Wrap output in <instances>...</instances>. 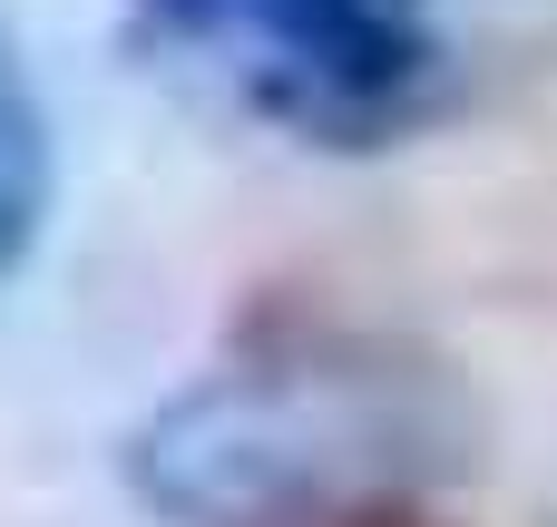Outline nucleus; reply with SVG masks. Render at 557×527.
I'll return each mask as SVG.
<instances>
[{"label": "nucleus", "mask_w": 557, "mask_h": 527, "mask_svg": "<svg viewBox=\"0 0 557 527\" xmlns=\"http://www.w3.org/2000/svg\"><path fill=\"white\" fill-rule=\"evenodd\" d=\"M127 49L206 117L313 156H382L450 108L421 0H127Z\"/></svg>", "instance_id": "1"}, {"label": "nucleus", "mask_w": 557, "mask_h": 527, "mask_svg": "<svg viewBox=\"0 0 557 527\" xmlns=\"http://www.w3.org/2000/svg\"><path fill=\"white\" fill-rule=\"evenodd\" d=\"M421 440L431 430L382 372L284 352L176 391L137 430V489L176 527H313L333 499H372V479Z\"/></svg>", "instance_id": "2"}, {"label": "nucleus", "mask_w": 557, "mask_h": 527, "mask_svg": "<svg viewBox=\"0 0 557 527\" xmlns=\"http://www.w3.org/2000/svg\"><path fill=\"white\" fill-rule=\"evenodd\" d=\"M49 196H59V147H49V98L0 20V293L20 284V264L49 235Z\"/></svg>", "instance_id": "3"}]
</instances>
